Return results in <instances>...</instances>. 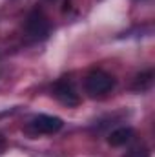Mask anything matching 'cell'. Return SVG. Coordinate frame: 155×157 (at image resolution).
I'll use <instances>...</instances> for the list:
<instances>
[{
	"mask_svg": "<svg viewBox=\"0 0 155 157\" xmlns=\"http://www.w3.org/2000/svg\"><path fill=\"white\" fill-rule=\"evenodd\" d=\"M4 146H6V141H4V137H2V135H0V152H2V150H4Z\"/></svg>",
	"mask_w": 155,
	"mask_h": 157,
	"instance_id": "ba28073f",
	"label": "cell"
},
{
	"mask_svg": "<svg viewBox=\"0 0 155 157\" xmlns=\"http://www.w3.org/2000/svg\"><path fill=\"white\" fill-rule=\"evenodd\" d=\"M150 84H152V71H148V73H144V75H139L135 88H137V90H146V88H150Z\"/></svg>",
	"mask_w": 155,
	"mask_h": 157,
	"instance_id": "8992f818",
	"label": "cell"
},
{
	"mask_svg": "<svg viewBox=\"0 0 155 157\" xmlns=\"http://www.w3.org/2000/svg\"><path fill=\"white\" fill-rule=\"evenodd\" d=\"M133 135H135V132L130 126H120V128H117V130H113L110 133L108 143L112 146H124V144H128L133 139Z\"/></svg>",
	"mask_w": 155,
	"mask_h": 157,
	"instance_id": "5b68a950",
	"label": "cell"
},
{
	"mask_svg": "<svg viewBox=\"0 0 155 157\" xmlns=\"http://www.w3.org/2000/svg\"><path fill=\"white\" fill-rule=\"evenodd\" d=\"M124 157H148V150L142 146H137V148H133V150H130L128 152V155H124Z\"/></svg>",
	"mask_w": 155,
	"mask_h": 157,
	"instance_id": "52a82bcc",
	"label": "cell"
},
{
	"mask_svg": "<svg viewBox=\"0 0 155 157\" xmlns=\"http://www.w3.org/2000/svg\"><path fill=\"white\" fill-rule=\"evenodd\" d=\"M113 86H115V78L102 70H93L91 73H88V77L84 80V88L89 97H100L112 91Z\"/></svg>",
	"mask_w": 155,
	"mask_h": 157,
	"instance_id": "6da1fadb",
	"label": "cell"
},
{
	"mask_svg": "<svg viewBox=\"0 0 155 157\" xmlns=\"http://www.w3.org/2000/svg\"><path fill=\"white\" fill-rule=\"evenodd\" d=\"M26 33L33 40H44L49 35V20L40 9H33L28 15V18H26Z\"/></svg>",
	"mask_w": 155,
	"mask_h": 157,
	"instance_id": "3957f363",
	"label": "cell"
},
{
	"mask_svg": "<svg viewBox=\"0 0 155 157\" xmlns=\"http://www.w3.org/2000/svg\"><path fill=\"white\" fill-rule=\"evenodd\" d=\"M53 95L68 108H73L80 104V95H78L77 88L73 84V80L68 77L59 78L55 84H53Z\"/></svg>",
	"mask_w": 155,
	"mask_h": 157,
	"instance_id": "7a4b0ae2",
	"label": "cell"
},
{
	"mask_svg": "<svg viewBox=\"0 0 155 157\" xmlns=\"http://www.w3.org/2000/svg\"><path fill=\"white\" fill-rule=\"evenodd\" d=\"M64 126L62 119L55 117V115H37L29 122V128L37 133H57L60 128Z\"/></svg>",
	"mask_w": 155,
	"mask_h": 157,
	"instance_id": "277c9868",
	"label": "cell"
}]
</instances>
